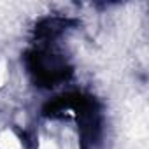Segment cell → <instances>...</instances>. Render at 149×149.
<instances>
[{
    "label": "cell",
    "mask_w": 149,
    "mask_h": 149,
    "mask_svg": "<svg viewBox=\"0 0 149 149\" xmlns=\"http://www.w3.org/2000/svg\"><path fill=\"white\" fill-rule=\"evenodd\" d=\"M39 149H81L77 126L65 118L47 119L39 130Z\"/></svg>",
    "instance_id": "obj_1"
}]
</instances>
